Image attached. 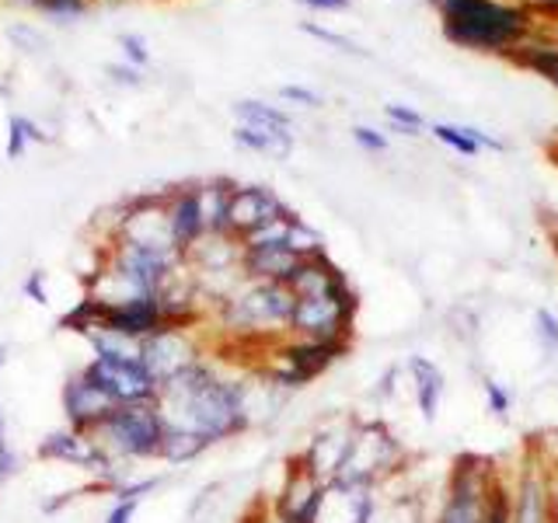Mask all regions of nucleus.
Listing matches in <instances>:
<instances>
[{"instance_id": "nucleus-1", "label": "nucleus", "mask_w": 558, "mask_h": 523, "mask_svg": "<svg viewBox=\"0 0 558 523\" xmlns=\"http://www.w3.org/2000/svg\"><path fill=\"white\" fill-rule=\"evenodd\" d=\"M244 380L227 374L217 360H196L182 374L161 384L157 391V409L165 415V426L174 433H189L206 447L252 429L248 398H244Z\"/></svg>"}, {"instance_id": "nucleus-2", "label": "nucleus", "mask_w": 558, "mask_h": 523, "mask_svg": "<svg viewBox=\"0 0 558 523\" xmlns=\"http://www.w3.org/2000/svg\"><path fill=\"white\" fill-rule=\"evenodd\" d=\"M444 35L461 49L485 57H513L534 35L531 11L520 0H433Z\"/></svg>"}, {"instance_id": "nucleus-3", "label": "nucleus", "mask_w": 558, "mask_h": 523, "mask_svg": "<svg viewBox=\"0 0 558 523\" xmlns=\"http://www.w3.org/2000/svg\"><path fill=\"white\" fill-rule=\"evenodd\" d=\"M293 301L287 283H258V279H241L234 293H227L217 304L220 328L234 342L244 345H276L290 336Z\"/></svg>"}, {"instance_id": "nucleus-4", "label": "nucleus", "mask_w": 558, "mask_h": 523, "mask_svg": "<svg viewBox=\"0 0 558 523\" xmlns=\"http://www.w3.org/2000/svg\"><path fill=\"white\" fill-rule=\"evenodd\" d=\"M165 436H168V426H165L161 409H157V401L119 405L92 429V440L122 467L136 461H161Z\"/></svg>"}, {"instance_id": "nucleus-5", "label": "nucleus", "mask_w": 558, "mask_h": 523, "mask_svg": "<svg viewBox=\"0 0 558 523\" xmlns=\"http://www.w3.org/2000/svg\"><path fill=\"white\" fill-rule=\"evenodd\" d=\"M360 296L353 287H342L325 296H296L290 336L296 339H318V342H353Z\"/></svg>"}, {"instance_id": "nucleus-6", "label": "nucleus", "mask_w": 558, "mask_h": 523, "mask_svg": "<svg viewBox=\"0 0 558 523\" xmlns=\"http://www.w3.org/2000/svg\"><path fill=\"white\" fill-rule=\"evenodd\" d=\"M401 447L384 423H356L353 447L339 471L336 482H353V485H380L384 478L398 471Z\"/></svg>"}, {"instance_id": "nucleus-7", "label": "nucleus", "mask_w": 558, "mask_h": 523, "mask_svg": "<svg viewBox=\"0 0 558 523\" xmlns=\"http://www.w3.org/2000/svg\"><path fill=\"white\" fill-rule=\"evenodd\" d=\"M84 377L98 384L116 405H140V401H157L161 384L144 366V360H109V356H92L84 366Z\"/></svg>"}, {"instance_id": "nucleus-8", "label": "nucleus", "mask_w": 558, "mask_h": 523, "mask_svg": "<svg viewBox=\"0 0 558 523\" xmlns=\"http://www.w3.org/2000/svg\"><path fill=\"white\" fill-rule=\"evenodd\" d=\"M485 499H488V475L475 461H461L450 475L444 492L440 513L433 523H485Z\"/></svg>"}, {"instance_id": "nucleus-9", "label": "nucleus", "mask_w": 558, "mask_h": 523, "mask_svg": "<svg viewBox=\"0 0 558 523\" xmlns=\"http://www.w3.org/2000/svg\"><path fill=\"white\" fill-rule=\"evenodd\" d=\"M203 342L199 331H185V328H165L157 336L144 339V366L157 377V384L171 380L174 374H182L185 366H192L196 360H203Z\"/></svg>"}, {"instance_id": "nucleus-10", "label": "nucleus", "mask_w": 558, "mask_h": 523, "mask_svg": "<svg viewBox=\"0 0 558 523\" xmlns=\"http://www.w3.org/2000/svg\"><path fill=\"white\" fill-rule=\"evenodd\" d=\"M287 214H290V206L279 199L272 188H266V185H234L231 203H227V234L241 241L244 234L258 231L262 223L279 220Z\"/></svg>"}, {"instance_id": "nucleus-11", "label": "nucleus", "mask_w": 558, "mask_h": 523, "mask_svg": "<svg viewBox=\"0 0 558 523\" xmlns=\"http://www.w3.org/2000/svg\"><path fill=\"white\" fill-rule=\"evenodd\" d=\"M322 492H325V482L296 458L283 488H279V496L272 502V520L276 523H314Z\"/></svg>"}, {"instance_id": "nucleus-12", "label": "nucleus", "mask_w": 558, "mask_h": 523, "mask_svg": "<svg viewBox=\"0 0 558 523\" xmlns=\"http://www.w3.org/2000/svg\"><path fill=\"white\" fill-rule=\"evenodd\" d=\"M377 510H380L377 485L328 482L314 523H374Z\"/></svg>"}, {"instance_id": "nucleus-13", "label": "nucleus", "mask_w": 558, "mask_h": 523, "mask_svg": "<svg viewBox=\"0 0 558 523\" xmlns=\"http://www.w3.org/2000/svg\"><path fill=\"white\" fill-rule=\"evenodd\" d=\"M60 409H63V423L77 433H92L105 415L119 409L116 401L105 394L98 384L84 377V370L70 374L60 388Z\"/></svg>"}, {"instance_id": "nucleus-14", "label": "nucleus", "mask_w": 558, "mask_h": 523, "mask_svg": "<svg viewBox=\"0 0 558 523\" xmlns=\"http://www.w3.org/2000/svg\"><path fill=\"white\" fill-rule=\"evenodd\" d=\"M356 436V418H339V423H328L325 429L314 433V440L301 453V461L318 475L325 485L339 478V471L349 458V447H353Z\"/></svg>"}, {"instance_id": "nucleus-15", "label": "nucleus", "mask_w": 558, "mask_h": 523, "mask_svg": "<svg viewBox=\"0 0 558 523\" xmlns=\"http://www.w3.org/2000/svg\"><path fill=\"white\" fill-rule=\"evenodd\" d=\"M165 209H168L171 241L185 258L206 238V223H203V214H199L196 185H174L171 192H165Z\"/></svg>"}, {"instance_id": "nucleus-16", "label": "nucleus", "mask_w": 558, "mask_h": 523, "mask_svg": "<svg viewBox=\"0 0 558 523\" xmlns=\"http://www.w3.org/2000/svg\"><path fill=\"white\" fill-rule=\"evenodd\" d=\"M401 370L409 374L412 401H415L418 415H423V423H436V415H440V409H444V394H447L444 370L426 356H409V363L401 366Z\"/></svg>"}, {"instance_id": "nucleus-17", "label": "nucleus", "mask_w": 558, "mask_h": 523, "mask_svg": "<svg viewBox=\"0 0 558 523\" xmlns=\"http://www.w3.org/2000/svg\"><path fill=\"white\" fill-rule=\"evenodd\" d=\"M287 287L293 296H325V293L349 287V279L328 255H318V258H304L301 266L293 269Z\"/></svg>"}, {"instance_id": "nucleus-18", "label": "nucleus", "mask_w": 558, "mask_h": 523, "mask_svg": "<svg viewBox=\"0 0 558 523\" xmlns=\"http://www.w3.org/2000/svg\"><path fill=\"white\" fill-rule=\"evenodd\" d=\"M301 266L287 244H276V248H244L241 252V272L244 279H258V283H290L293 269Z\"/></svg>"}, {"instance_id": "nucleus-19", "label": "nucleus", "mask_w": 558, "mask_h": 523, "mask_svg": "<svg viewBox=\"0 0 558 523\" xmlns=\"http://www.w3.org/2000/svg\"><path fill=\"white\" fill-rule=\"evenodd\" d=\"M510 523H555L551 516V488L537 475H527L510 499Z\"/></svg>"}, {"instance_id": "nucleus-20", "label": "nucleus", "mask_w": 558, "mask_h": 523, "mask_svg": "<svg viewBox=\"0 0 558 523\" xmlns=\"http://www.w3.org/2000/svg\"><path fill=\"white\" fill-rule=\"evenodd\" d=\"M234 185L227 179L214 182H196V196H199V214L206 223V234H227V203H231Z\"/></svg>"}, {"instance_id": "nucleus-21", "label": "nucleus", "mask_w": 558, "mask_h": 523, "mask_svg": "<svg viewBox=\"0 0 558 523\" xmlns=\"http://www.w3.org/2000/svg\"><path fill=\"white\" fill-rule=\"evenodd\" d=\"M87 345H92V356H109V360H140L144 356V339H133L126 331H116L109 325L87 331Z\"/></svg>"}, {"instance_id": "nucleus-22", "label": "nucleus", "mask_w": 558, "mask_h": 523, "mask_svg": "<svg viewBox=\"0 0 558 523\" xmlns=\"http://www.w3.org/2000/svg\"><path fill=\"white\" fill-rule=\"evenodd\" d=\"M433 133H436L440 144H447L453 154H461V157H475L485 147L488 150H502V139L485 136L482 130H471V126H447V122H436Z\"/></svg>"}, {"instance_id": "nucleus-23", "label": "nucleus", "mask_w": 558, "mask_h": 523, "mask_svg": "<svg viewBox=\"0 0 558 523\" xmlns=\"http://www.w3.org/2000/svg\"><path fill=\"white\" fill-rule=\"evenodd\" d=\"M513 60H517L520 66L534 70L537 77H545L548 84L558 87V42L534 39V35H531V39L513 52Z\"/></svg>"}, {"instance_id": "nucleus-24", "label": "nucleus", "mask_w": 558, "mask_h": 523, "mask_svg": "<svg viewBox=\"0 0 558 523\" xmlns=\"http://www.w3.org/2000/svg\"><path fill=\"white\" fill-rule=\"evenodd\" d=\"M238 119L241 126H255V130H269V133H290L293 122L283 109H276V105H266V101H238Z\"/></svg>"}, {"instance_id": "nucleus-25", "label": "nucleus", "mask_w": 558, "mask_h": 523, "mask_svg": "<svg viewBox=\"0 0 558 523\" xmlns=\"http://www.w3.org/2000/svg\"><path fill=\"white\" fill-rule=\"evenodd\" d=\"M234 139L252 154H269V157H287L293 147V133H269V130H255V126H238Z\"/></svg>"}, {"instance_id": "nucleus-26", "label": "nucleus", "mask_w": 558, "mask_h": 523, "mask_svg": "<svg viewBox=\"0 0 558 523\" xmlns=\"http://www.w3.org/2000/svg\"><path fill=\"white\" fill-rule=\"evenodd\" d=\"M206 450H209V447H206L203 440H196V436L168 429L165 447H161V461H165V464H171V467H182V464L199 461Z\"/></svg>"}, {"instance_id": "nucleus-27", "label": "nucleus", "mask_w": 558, "mask_h": 523, "mask_svg": "<svg viewBox=\"0 0 558 523\" xmlns=\"http://www.w3.org/2000/svg\"><path fill=\"white\" fill-rule=\"evenodd\" d=\"M287 248L296 255V258H318L325 255V238L314 231L311 223H304L301 217H293L290 220V231H287Z\"/></svg>"}, {"instance_id": "nucleus-28", "label": "nucleus", "mask_w": 558, "mask_h": 523, "mask_svg": "<svg viewBox=\"0 0 558 523\" xmlns=\"http://www.w3.org/2000/svg\"><path fill=\"white\" fill-rule=\"evenodd\" d=\"M531 336L541 349V356H558V314L548 311V307H537L534 311V328H531Z\"/></svg>"}, {"instance_id": "nucleus-29", "label": "nucleus", "mask_w": 558, "mask_h": 523, "mask_svg": "<svg viewBox=\"0 0 558 523\" xmlns=\"http://www.w3.org/2000/svg\"><path fill=\"white\" fill-rule=\"evenodd\" d=\"M482 394H485V409H488V415L510 418V412H513V394L506 391L499 380L485 377V380H482Z\"/></svg>"}, {"instance_id": "nucleus-30", "label": "nucleus", "mask_w": 558, "mask_h": 523, "mask_svg": "<svg viewBox=\"0 0 558 523\" xmlns=\"http://www.w3.org/2000/svg\"><path fill=\"white\" fill-rule=\"evenodd\" d=\"M35 139H43V133L35 130L28 119H11V133H8V157L11 161H17V157L25 154V147L35 144Z\"/></svg>"}, {"instance_id": "nucleus-31", "label": "nucleus", "mask_w": 558, "mask_h": 523, "mask_svg": "<svg viewBox=\"0 0 558 523\" xmlns=\"http://www.w3.org/2000/svg\"><path fill=\"white\" fill-rule=\"evenodd\" d=\"M17 475V453L8 440V412L0 405V485Z\"/></svg>"}, {"instance_id": "nucleus-32", "label": "nucleus", "mask_w": 558, "mask_h": 523, "mask_svg": "<svg viewBox=\"0 0 558 523\" xmlns=\"http://www.w3.org/2000/svg\"><path fill=\"white\" fill-rule=\"evenodd\" d=\"M388 119L398 126V133H405V136H415L426 126L423 115H418L415 109H409V105H388Z\"/></svg>"}, {"instance_id": "nucleus-33", "label": "nucleus", "mask_w": 558, "mask_h": 523, "mask_svg": "<svg viewBox=\"0 0 558 523\" xmlns=\"http://www.w3.org/2000/svg\"><path fill=\"white\" fill-rule=\"evenodd\" d=\"M22 296H25V301H32V304L46 307V304H49V287H46V272L32 269V272L25 276V283H22Z\"/></svg>"}, {"instance_id": "nucleus-34", "label": "nucleus", "mask_w": 558, "mask_h": 523, "mask_svg": "<svg viewBox=\"0 0 558 523\" xmlns=\"http://www.w3.org/2000/svg\"><path fill=\"white\" fill-rule=\"evenodd\" d=\"M140 499H112V506H109V513H105V520L101 523H133V516L140 513Z\"/></svg>"}, {"instance_id": "nucleus-35", "label": "nucleus", "mask_w": 558, "mask_h": 523, "mask_svg": "<svg viewBox=\"0 0 558 523\" xmlns=\"http://www.w3.org/2000/svg\"><path fill=\"white\" fill-rule=\"evenodd\" d=\"M353 139H356V144H360L366 154H384V150H388V136L377 133V130H371V126H356V130H353Z\"/></svg>"}, {"instance_id": "nucleus-36", "label": "nucleus", "mask_w": 558, "mask_h": 523, "mask_svg": "<svg viewBox=\"0 0 558 523\" xmlns=\"http://www.w3.org/2000/svg\"><path fill=\"white\" fill-rule=\"evenodd\" d=\"M279 95H283L287 101H301V105H318V95H314V92H307V87H296V84H287V87H283V92H279Z\"/></svg>"}, {"instance_id": "nucleus-37", "label": "nucleus", "mask_w": 558, "mask_h": 523, "mask_svg": "<svg viewBox=\"0 0 558 523\" xmlns=\"http://www.w3.org/2000/svg\"><path fill=\"white\" fill-rule=\"evenodd\" d=\"M307 32L314 35V39H322V42H331V46H339V49H353L349 46L342 35H336V32H325V28H314V25H307Z\"/></svg>"}, {"instance_id": "nucleus-38", "label": "nucleus", "mask_w": 558, "mask_h": 523, "mask_svg": "<svg viewBox=\"0 0 558 523\" xmlns=\"http://www.w3.org/2000/svg\"><path fill=\"white\" fill-rule=\"evenodd\" d=\"M301 4H307L314 11H345L349 0H301Z\"/></svg>"}, {"instance_id": "nucleus-39", "label": "nucleus", "mask_w": 558, "mask_h": 523, "mask_svg": "<svg viewBox=\"0 0 558 523\" xmlns=\"http://www.w3.org/2000/svg\"><path fill=\"white\" fill-rule=\"evenodd\" d=\"M122 46H126V52H130V60H133V63H144V60H147L144 46H140V39H133V35H126V39H122Z\"/></svg>"}, {"instance_id": "nucleus-40", "label": "nucleus", "mask_w": 558, "mask_h": 523, "mask_svg": "<svg viewBox=\"0 0 558 523\" xmlns=\"http://www.w3.org/2000/svg\"><path fill=\"white\" fill-rule=\"evenodd\" d=\"M8 360H11V345H8V342H0V370L8 366Z\"/></svg>"}, {"instance_id": "nucleus-41", "label": "nucleus", "mask_w": 558, "mask_h": 523, "mask_svg": "<svg viewBox=\"0 0 558 523\" xmlns=\"http://www.w3.org/2000/svg\"><path fill=\"white\" fill-rule=\"evenodd\" d=\"M551 516H555V523H558V485L551 488Z\"/></svg>"}, {"instance_id": "nucleus-42", "label": "nucleus", "mask_w": 558, "mask_h": 523, "mask_svg": "<svg viewBox=\"0 0 558 523\" xmlns=\"http://www.w3.org/2000/svg\"><path fill=\"white\" fill-rule=\"evenodd\" d=\"M548 4H555V8H558V0H548Z\"/></svg>"}]
</instances>
